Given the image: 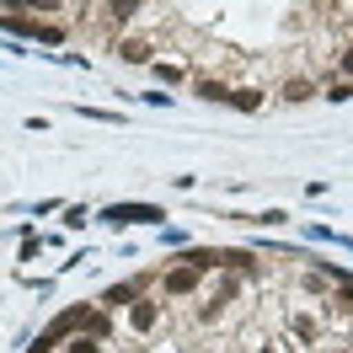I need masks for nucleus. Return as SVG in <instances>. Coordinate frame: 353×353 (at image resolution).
<instances>
[{"label": "nucleus", "mask_w": 353, "mask_h": 353, "mask_svg": "<svg viewBox=\"0 0 353 353\" xmlns=\"http://www.w3.org/2000/svg\"><path fill=\"white\" fill-rule=\"evenodd\" d=\"M123 327H129L134 337H150V332L161 327V300H129V316H123Z\"/></svg>", "instance_id": "f257e3e1"}, {"label": "nucleus", "mask_w": 353, "mask_h": 353, "mask_svg": "<svg viewBox=\"0 0 353 353\" xmlns=\"http://www.w3.org/2000/svg\"><path fill=\"white\" fill-rule=\"evenodd\" d=\"M199 268L193 263H176V268H166V273H161V289H166V300H182V294H193V289H199Z\"/></svg>", "instance_id": "f03ea898"}, {"label": "nucleus", "mask_w": 353, "mask_h": 353, "mask_svg": "<svg viewBox=\"0 0 353 353\" xmlns=\"http://www.w3.org/2000/svg\"><path fill=\"white\" fill-rule=\"evenodd\" d=\"M139 6H145V0H102V11H97V17H102L108 27H123V22L139 17Z\"/></svg>", "instance_id": "7ed1b4c3"}, {"label": "nucleus", "mask_w": 353, "mask_h": 353, "mask_svg": "<svg viewBox=\"0 0 353 353\" xmlns=\"http://www.w3.org/2000/svg\"><path fill=\"white\" fill-rule=\"evenodd\" d=\"M150 38H118V59H129V65H150Z\"/></svg>", "instance_id": "20e7f679"}, {"label": "nucleus", "mask_w": 353, "mask_h": 353, "mask_svg": "<svg viewBox=\"0 0 353 353\" xmlns=\"http://www.w3.org/2000/svg\"><path fill=\"white\" fill-rule=\"evenodd\" d=\"M193 91H199L203 102H230V86H225L220 75H199V81H193Z\"/></svg>", "instance_id": "39448f33"}, {"label": "nucleus", "mask_w": 353, "mask_h": 353, "mask_svg": "<svg viewBox=\"0 0 353 353\" xmlns=\"http://www.w3.org/2000/svg\"><path fill=\"white\" fill-rule=\"evenodd\" d=\"M112 225H129V220H161V209H129V203H118V209H108Z\"/></svg>", "instance_id": "423d86ee"}, {"label": "nucleus", "mask_w": 353, "mask_h": 353, "mask_svg": "<svg viewBox=\"0 0 353 353\" xmlns=\"http://www.w3.org/2000/svg\"><path fill=\"white\" fill-rule=\"evenodd\" d=\"M284 97H289V102H305V97H316V81H310V75H289Z\"/></svg>", "instance_id": "0eeeda50"}, {"label": "nucleus", "mask_w": 353, "mask_h": 353, "mask_svg": "<svg viewBox=\"0 0 353 353\" xmlns=\"http://www.w3.org/2000/svg\"><path fill=\"white\" fill-rule=\"evenodd\" d=\"M230 108H241V112H257V108H263V91H236V86H230Z\"/></svg>", "instance_id": "6e6552de"}, {"label": "nucleus", "mask_w": 353, "mask_h": 353, "mask_svg": "<svg viewBox=\"0 0 353 353\" xmlns=\"http://www.w3.org/2000/svg\"><path fill=\"white\" fill-rule=\"evenodd\" d=\"M102 300H108V305H129V300H139V284H112Z\"/></svg>", "instance_id": "1a4fd4ad"}, {"label": "nucleus", "mask_w": 353, "mask_h": 353, "mask_svg": "<svg viewBox=\"0 0 353 353\" xmlns=\"http://www.w3.org/2000/svg\"><path fill=\"white\" fill-rule=\"evenodd\" d=\"M65 353H102V337H91V332H75Z\"/></svg>", "instance_id": "9d476101"}, {"label": "nucleus", "mask_w": 353, "mask_h": 353, "mask_svg": "<svg viewBox=\"0 0 353 353\" xmlns=\"http://www.w3.org/2000/svg\"><path fill=\"white\" fill-rule=\"evenodd\" d=\"M155 75H161V81H172V86H176V81H182V65H166V59H161V65H155Z\"/></svg>", "instance_id": "9b49d317"}, {"label": "nucleus", "mask_w": 353, "mask_h": 353, "mask_svg": "<svg viewBox=\"0 0 353 353\" xmlns=\"http://www.w3.org/2000/svg\"><path fill=\"white\" fill-rule=\"evenodd\" d=\"M337 75H353V43L343 48V54H337Z\"/></svg>", "instance_id": "f8f14e48"}, {"label": "nucleus", "mask_w": 353, "mask_h": 353, "mask_svg": "<svg viewBox=\"0 0 353 353\" xmlns=\"http://www.w3.org/2000/svg\"><path fill=\"white\" fill-rule=\"evenodd\" d=\"M257 353H279V348H257Z\"/></svg>", "instance_id": "ddd939ff"}]
</instances>
